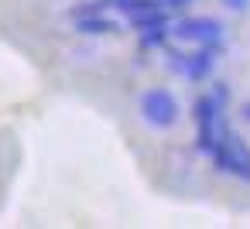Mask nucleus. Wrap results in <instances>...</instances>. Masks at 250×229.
Listing matches in <instances>:
<instances>
[{
    "label": "nucleus",
    "instance_id": "11",
    "mask_svg": "<svg viewBox=\"0 0 250 229\" xmlns=\"http://www.w3.org/2000/svg\"><path fill=\"white\" fill-rule=\"evenodd\" d=\"M188 4H195V0H161L165 11H182V7H188Z\"/></svg>",
    "mask_w": 250,
    "mask_h": 229
},
{
    "label": "nucleus",
    "instance_id": "2",
    "mask_svg": "<svg viewBox=\"0 0 250 229\" xmlns=\"http://www.w3.org/2000/svg\"><path fill=\"white\" fill-rule=\"evenodd\" d=\"M137 110H141V120L154 130H171L178 120H182V103L171 89L165 86H151L137 96Z\"/></svg>",
    "mask_w": 250,
    "mask_h": 229
},
{
    "label": "nucleus",
    "instance_id": "8",
    "mask_svg": "<svg viewBox=\"0 0 250 229\" xmlns=\"http://www.w3.org/2000/svg\"><path fill=\"white\" fill-rule=\"evenodd\" d=\"M106 7H113V11H124L127 18L130 14H141V11H154V7H161V0H103Z\"/></svg>",
    "mask_w": 250,
    "mask_h": 229
},
{
    "label": "nucleus",
    "instance_id": "3",
    "mask_svg": "<svg viewBox=\"0 0 250 229\" xmlns=\"http://www.w3.org/2000/svg\"><path fill=\"white\" fill-rule=\"evenodd\" d=\"M223 113H226V106L216 103L212 93L199 96L195 106H192V120H195V151L206 154V157L212 154V147H216V140H219V127H223V120H226Z\"/></svg>",
    "mask_w": 250,
    "mask_h": 229
},
{
    "label": "nucleus",
    "instance_id": "4",
    "mask_svg": "<svg viewBox=\"0 0 250 229\" xmlns=\"http://www.w3.org/2000/svg\"><path fill=\"white\" fill-rule=\"evenodd\" d=\"M216 52H219V48H212V45H195L192 52L168 48L165 65H168L175 76L188 79V82H202V79H209L212 69H216Z\"/></svg>",
    "mask_w": 250,
    "mask_h": 229
},
{
    "label": "nucleus",
    "instance_id": "12",
    "mask_svg": "<svg viewBox=\"0 0 250 229\" xmlns=\"http://www.w3.org/2000/svg\"><path fill=\"white\" fill-rule=\"evenodd\" d=\"M223 7H229V11H236V14H240V11H247V7H250V0H223Z\"/></svg>",
    "mask_w": 250,
    "mask_h": 229
},
{
    "label": "nucleus",
    "instance_id": "13",
    "mask_svg": "<svg viewBox=\"0 0 250 229\" xmlns=\"http://www.w3.org/2000/svg\"><path fill=\"white\" fill-rule=\"evenodd\" d=\"M240 116H243V120H247V123H250V99H247V103H243V106H240Z\"/></svg>",
    "mask_w": 250,
    "mask_h": 229
},
{
    "label": "nucleus",
    "instance_id": "9",
    "mask_svg": "<svg viewBox=\"0 0 250 229\" xmlns=\"http://www.w3.org/2000/svg\"><path fill=\"white\" fill-rule=\"evenodd\" d=\"M93 11H106V4L103 0H83V4H76L69 11V18H83V14H93Z\"/></svg>",
    "mask_w": 250,
    "mask_h": 229
},
{
    "label": "nucleus",
    "instance_id": "5",
    "mask_svg": "<svg viewBox=\"0 0 250 229\" xmlns=\"http://www.w3.org/2000/svg\"><path fill=\"white\" fill-rule=\"evenodd\" d=\"M171 38L188 41V45H212V48H219L223 38H226V28L216 18H209V14H195V18L175 21L171 24Z\"/></svg>",
    "mask_w": 250,
    "mask_h": 229
},
{
    "label": "nucleus",
    "instance_id": "6",
    "mask_svg": "<svg viewBox=\"0 0 250 229\" xmlns=\"http://www.w3.org/2000/svg\"><path fill=\"white\" fill-rule=\"evenodd\" d=\"M76 31L86 35V38H103V35H117L120 24L113 18H106V11H93V14H83V18H72Z\"/></svg>",
    "mask_w": 250,
    "mask_h": 229
},
{
    "label": "nucleus",
    "instance_id": "1",
    "mask_svg": "<svg viewBox=\"0 0 250 229\" xmlns=\"http://www.w3.org/2000/svg\"><path fill=\"white\" fill-rule=\"evenodd\" d=\"M212 164H216V171H223V174H233V178H240V181H250V147L243 144V137L223 120V127H219V140H216V147H212Z\"/></svg>",
    "mask_w": 250,
    "mask_h": 229
},
{
    "label": "nucleus",
    "instance_id": "10",
    "mask_svg": "<svg viewBox=\"0 0 250 229\" xmlns=\"http://www.w3.org/2000/svg\"><path fill=\"white\" fill-rule=\"evenodd\" d=\"M212 96H216V103L226 106V103H229V86H226V82H216V86H212Z\"/></svg>",
    "mask_w": 250,
    "mask_h": 229
},
{
    "label": "nucleus",
    "instance_id": "7",
    "mask_svg": "<svg viewBox=\"0 0 250 229\" xmlns=\"http://www.w3.org/2000/svg\"><path fill=\"white\" fill-rule=\"evenodd\" d=\"M137 35H141V48H161V45H168V38H171V24H168V21H158V24L141 28Z\"/></svg>",
    "mask_w": 250,
    "mask_h": 229
}]
</instances>
